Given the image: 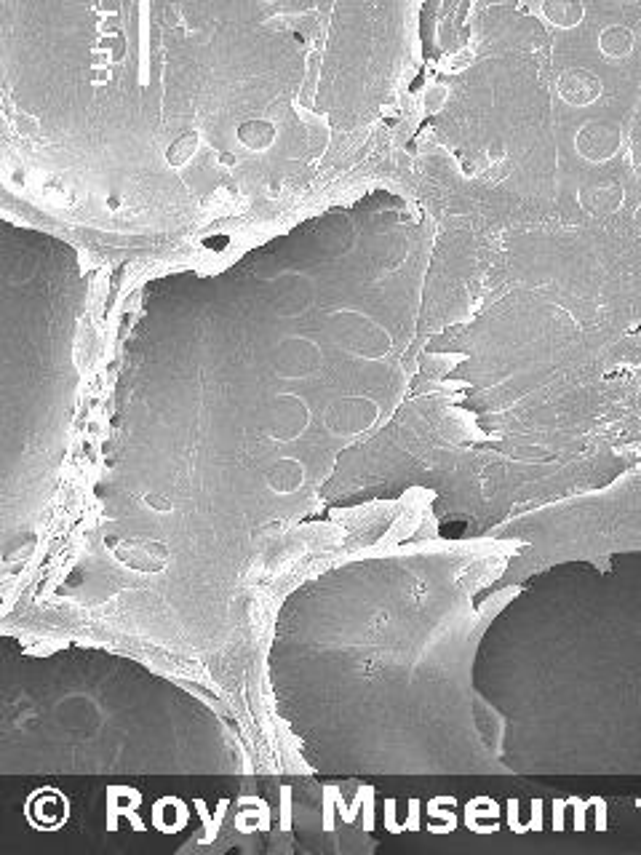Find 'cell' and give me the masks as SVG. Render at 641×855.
Here are the masks:
<instances>
[{"instance_id":"8","label":"cell","mask_w":641,"mask_h":855,"mask_svg":"<svg viewBox=\"0 0 641 855\" xmlns=\"http://www.w3.org/2000/svg\"><path fill=\"white\" fill-rule=\"evenodd\" d=\"M268 3H270V0H268Z\"/></svg>"},{"instance_id":"7","label":"cell","mask_w":641,"mask_h":855,"mask_svg":"<svg viewBox=\"0 0 641 855\" xmlns=\"http://www.w3.org/2000/svg\"><path fill=\"white\" fill-rule=\"evenodd\" d=\"M198 147H201V134H198V131H185V134H179V137L166 147V163L174 166V169H182V166L193 161Z\"/></svg>"},{"instance_id":"1","label":"cell","mask_w":641,"mask_h":855,"mask_svg":"<svg viewBox=\"0 0 641 855\" xmlns=\"http://www.w3.org/2000/svg\"><path fill=\"white\" fill-rule=\"evenodd\" d=\"M575 145L585 161L604 163L620 150V129L609 121H588L577 131Z\"/></svg>"},{"instance_id":"5","label":"cell","mask_w":641,"mask_h":855,"mask_svg":"<svg viewBox=\"0 0 641 855\" xmlns=\"http://www.w3.org/2000/svg\"><path fill=\"white\" fill-rule=\"evenodd\" d=\"M238 142L252 150V153H265L276 142V126L265 118H252L238 126Z\"/></svg>"},{"instance_id":"6","label":"cell","mask_w":641,"mask_h":855,"mask_svg":"<svg viewBox=\"0 0 641 855\" xmlns=\"http://www.w3.org/2000/svg\"><path fill=\"white\" fill-rule=\"evenodd\" d=\"M599 51L612 62L625 59L633 51V33L623 25L604 27L599 35Z\"/></svg>"},{"instance_id":"3","label":"cell","mask_w":641,"mask_h":855,"mask_svg":"<svg viewBox=\"0 0 641 855\" xmlns=\"http://www.w3.org/2000/svg\"><path fill=\"white\" fill-rule=\"evenodd\" d=\"M540 14L556 30H575L585 19L583 0H543Z\"/></svg>"},{"instance_id":"4","label":"cell","mask_w":641,"mask_h":855,"mask_svg":"<svg viewBox=\"0 0 641 855\" xmlns=\"http://www.w3.org/2000/svg\"><path fill=\"white\" fill-rule=\"evenodd\" d=\"M623 201V190L615 182H593L580 190V204L591 214H612Z\"/></svg>"},{"instance_id":"2","label":"cell","mask_w":641,"mask_h":855,"mask_svg":"<svg viewBox=\"0 0 641 855\" xmlns=\"http://www.w3.org/2000/svg\"><path fill=\"white\" fill-rule=\"evenodd\" d=\"M559 97L567 102L569 107H588L593 102H599L601 97V81L591 70L575 67L559 78Z\"/></svg>"}]
</instances>
